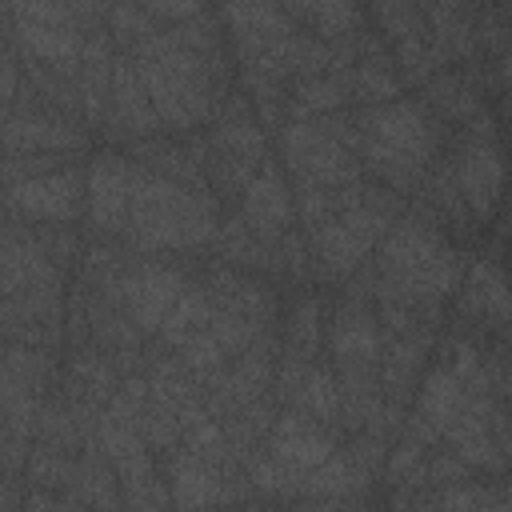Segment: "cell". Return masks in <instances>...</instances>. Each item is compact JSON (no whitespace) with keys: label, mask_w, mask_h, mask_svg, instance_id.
Wrapping results in <instances>:
<instances>
[{"label":"cell","mask_w":512,"mask_h":512,"mask_svg":"<svg viewBox=\"0 0 512 512\" xmlns=\"http://www.w3.org/2000/svg\"><path fill=\"white\" fill-rule=\"evenodd\" d=\"M120 380H124L120 368L108 360V352H96V348H80L68 364V396H80V400L108 404Z\"/></svg>","instance_id":"cell-28"},{"label":"cell","mask_w":512,"mask_h":512,"mask_svg":"<svg viewBox=\"0 0 512 512\" xmlns=\"http://www.w3.org/2000/svg\"><path fill=\"white\" fill-rule=\"evenodd\" d=\"M212 244L224 256V264H236L248 272H276V240H264L260 232H252L244 216L224 220Z\"/></svg>","instance_id":"cell-26"},{"label":"cell","mask_w":512,"mask_h":512,"mask_svg":"<svg viewBox=\"0 0 512 512\" xmlns=\"http://www.w3.org/2000/svg\"><path fill=\"white\" fill-rule=\"evenodd\" d=\"M452 172L460 184V196L476 220H492L500 196H504V152L496 144L492 116H476L464 128V140L452 156Z\"/></svg>","instance_id":"cell-8"},{"label":"cell","mask_w":512,"mask_h":512,"mask_svg":"<svg viewBox=\"0 0 512 512\" xmlns=\"http://www.w3.org/2000/svg\"><path fill=\"white\" fill-rule=\"evenodd\" d=\"M460 312L488 328L512 324V280L496 260H472L460 284Z\"/></svg>","instance_id":"cell-20"},{"label":"cell","mask_w":512,"mask_h":512,"mask_svg":"<svg viewBox=\"0 0 512 512\" xmlns=\"http://www.w3.org/2000/svg\"><path fill=\"white\" fill-rule=\"evenodd\" d=\"M224 24L236 44L240 64L260 56L268 44L296 32V20L284 12L280 0H224Z\"/></svg>","instance_id":"cell-14"},{"label":"cell","mask_w":512,"mask_h":512,"mask_svg":"<svg viewBox=\"0 0 512 512\" xmlns=\"http://www.w3.org/2000/svg\"><path fill=\"white\" fill-rule=\"evenodd\" d=\"M260 72H268L272 80L280 84H296V80H308V76H320V72H332L336 56H332V40L316 36V32H288L284 40L268 44L260 56L244 60Z\"/></svg>","instance_id":"cell-15"},{"label":"cell","mask_w":512,"mask_h":512,"mask_svg":"<svg viewBox=\"0 0 512 512\" xmlns=\"http://www.w3.org/2000/svg\"><path fill=\"white\" fill-rule=\"evenodd\" d=\"M292 212H296V200H292L288 180L280 176L276 160H264L256 168V176L248 180L244 196H240V216L264 240H280L288 232V224H292Z\"/></svg>","instance_id":"cell-16"},{"label":"cell","mask_w":512,"mask_h":512,"mask_svg":"<svg viewBox=\"0 0 512 512\" xmlns=\"http://www.w3.org/2000/svg\"><path fill=\"white\" fill-rule=\"evenodd\" d=\"M280 4L296 24L312 28L324 40H340L364 28V12L356 0H280Z\"/></svg>","instance_id":"cell-25"},{"label":"cell","mask_w":512,"mask_h":512,"mask_svg":"<svg viewBox=\"0 0 512 512\" xmlns=\"http://www.w3.org/2000/svg\"><path fill=\"white\" fill-rule=\"evenodd\" d=\"M8 156H72L88 148V132L68 112L12 108L4 120Z\"/></svg>","instance_id":"cell-11"},{"label":"cell","mask_w":512,"mask_h":512,"mask_svg":"<svg viewBox=\"0 0 512 512\" xmlns=\"http://www.w3.org/2000/svg\"><path fill=\"white\" fill-rule=\"evenodd\" d=\"M184 288H188V280L180 268L156 264V260H128L108 284L88 288V292L112 300L144 336H156Z\"/></svg>","instance_id":"cell-7"},{"label":"cell","mask_w":512,"mask_h":512,"mask_svg":"<svg viewBox=\"0 0 512 512\" xmlns=\"http://www.w3.org/2000/svg\"><path fill=\"white\" fill-rule=\"evenodd\" d=\"M132 64H136L144 92H148L152 108L160 112L164 128L196 132L216 120L224 72L212 68L200 52H192L176 32H156L144 44H136Z\"/></svg>","instance_id":"cell-3"},{"label":"cell","mask_w":512,"mask_h":512,"mask_svg":"<svg viewBox=\"0 0 512 512\" xmlns=\"http://www.w3.org/2000/svg\"><path fill=\"white\" fill-rule=\"evenodd\" d=\"M356 156L368 176L388 184L392 192H420L436 152H440V124L424 100H384L356 112Z\"/></svg>","instance_id":"cell-2"},{"label":"cell","mask_w":512,"mask_h":512,"mask_svg":"<svg viewBox=\"0 0 512 512\" xmlns=\"http://www.w3.org/2000/svg\"><path fill=\"white\" fill-rule=\"evenodd\" d=\"M348 104H356V88H352V68H332L308 80L292 84V120L296 116H324V112H344Z\"/></svg>","instance_id":"cell-24"},{"label":"cell","mask_w":512,"mask_h":512,"mask_svg":"<svg viewBox=\"0 0 512 512\" xmlns=\"http://www.w3.org/2000/svg\"><path fill=\"white\" fill-rule=\"evenodd\" d=\"M140 164L120 152H100L88 168V220L96 236H124Z\"/></svg>","instance_id":"cell-10"},{"label":"cell","mask_w":512,"mask_h":512,"mask_svg":"<svg viewBox=\"0 0 512 512\" xmlns=\"http://www.w3.org/2000/svg\"><path fill=\"white\" fill-rule=\"evenodd\" d=\"M320 320H324V316H320V300H312V296L296 300V304L288 308V320H284L280 352L300 356V360H316V356H320V332H324Z\"/></svg>","instance_id":"cell-30"},{"label":"cell","mask_w":512,"mask_h":512,"mask_svg":"<svg viewBox=\"0 0 512 512\" xmlns=\"http://www.w3.org/2000/svg\"><path fill=\"white\" fill-rule=\"evenodd\" d=\"M60 264L36 244L32 228H24L16 216L8 220L4 232V272H0V288L4 296L24 292V288H60Z\"/></svg>","instance_id":"cell-18"},{"label":"cell","mask_w":512,"mask_h":512,"mask_svg":"<svg viewBox=\"0 0 512 512\" xmlns=\"http://www.w3.org/2000/svg\"><path fill=\"white\" fill-rule=\"evenodd\" d=\"M264 448L276 460H284L288 468L312 472L336 452V428H328V424H320V420H312V416H304L296 408H284L272 420V428L264 436Z\"/></svg>","instance_id":"cell-13"},{"label":"cell","mask_w":512,"mask_h":512,"mask_svg":"<svg viewBox=\"0 0 512 512\" xmlns=\"http://www.w3.org/2000/svg\"><path fill=\"white\" fill-rule=\"evenodd\" d=\"M428 348H432V328L408 332V336H392L384 344V356H380V392H384L388 404L412 408V400H416V392L424 384Z\"/></svg>","instance_id":"cell-19"},{"label":"cell","mask_w":512,"mask_h":512,"mask_svg":"<svg viewBox=\"0 0 512 512\" xmlns=\"http://www.w3.org/2000/svg\"><path fill=\"white\" fill-rule=\"evenodd\" d=\"M464 404H468V388L456 376V368L444 360V364L424 372V384H420V392L412 400V412H420L440 436H448V428L464 416Z\"/></svg>","instance_id":"cell-23"},{"label":"cell","mask_w":512,"mask_h":512,"mask_svg":"<svg viewBox=\"0 0 512 512\" xmlns=\"http://www.w3.org/2000/svg\"><path fill=\"white\" fill-rule=\"evenodd\" d=\"M204 288H208V296H212V304L220 312H232V316H244V320H256V324L272 328V320H276V296L256 276H248L240 268H228V264L224 268L216 264V268H208Z\"/></svg>","instance_id":"cell-22"},{"label":"cell","mask_w":512,"mask_h":512,"mask_svg":"<svg viewBox=\"0 0 512 512\" xmlns=\"http://www.w3.org/2000/svg\"><path fill=\"white\" fill-rule=\"evenodd\" d=\"M12 44L24 52V60H40L64 76H80V56H84V28L76 24H40V20H20L12 16Z\"/></svg>","instance_id":"cell-17"},{"label":"cell","mask_w":512,"mask_h":512,"mask_svg":"<svg viewBox=\"0 0 512 512\" xmlns=\"http://www.w3.org/2000/svg\"><path fill=\"white\" fill-rule=\"evenodd\" d=\"M352 88H356V104L368 108V104L396 100L404 80L392 72V64L384 56H364V60L352 64Z\"/></svg>","instance_id":"cell-31"},{"label":"cell","mask_w":512,"mask_h":512,"mask_svg":"<svg viewBox=\"0 0 512 512\" xmlns=\"http://www.w3.org/2000/svg\"><path fill=\"white\" fill-rule=\"evenodd\" d=\"M164 460H168V492L176 508H200V504H220L236 496L224 484V468L196 456L192 448L176 444L172 452H164Z\"/></svg>","instance_id":"cell-21"},{"label":"cell","mask_w":512,"mask_h":512,"mask_svg":"<svg viewBox=\"0 0 512 512\" xmlns=\"http://www.w3.org/2000/svg\"><path fill=\"white\" fill-rule=\"evenodd\" d=\"M176 356H180V364H184L196 380H208L212 372H220V368L228 364V352L220 348V340L212 336V328H204V332H196L192 340H184V344L176 348Z\"/></svg>","instance_id":"cell-33"},{"label":"cell","mask_w":512,"mask_h":512,"mask_svg":"<svg viewBox=\"0 0 512 512\" xmlns=\"http://www.w3.org/2000/svg\"><path fill=\"white\" fill-rule=\"evenodd\" d=\"M472 464L464 460V456H456L452 448H444V452H432L428 456V472H424V484H432V488H448V484H464V480H472Z\"/></svg>","instance_id":"cell-37"},{"label":"cell","mask_w":512,"mask_h":512,"mask_svg":"<svg viewBox=\"0 0 512 512\" xmlns=\"http://www.w3.org/2000/svg\"><path fill=\"white\" fill-rule=\"evenodd\" d=\"M400 216H404V196L400 192H392L388 184H364L360 180V192L348 208L320 220L316 228H304L312 260H316V276L348 280L376 252V244L388 236V228Z\"/></svg>","instance_id":"cell-5"},{"label":"cell","mask_w":512,"mask_h":512,"mask_svg":"<svg viewBox=\"0 0 512 512\" xmlns=\"http://www.w3.org/2000/svg\"><path fill=\"white\" fill-rule=\"evenodd\" d=\"M220 204L196 184L160 176L140 164L124 240L136 252H192L216 240Z\"/></svg>","instance_id":"cell-4"},{"label":"cell","mask_w":512,"mask_h":512,"mask_svg":"<svg viewBox=\"0 0 512 512\" xmlns=\"http://www.w3.org/2000/svg\"><path fill=\"white\" fill-rule=\"evenodd\" d=\"M424 104H428L432 112H440L444 120H460V124H468V120H476V116L484 112L480 92H476L472 80L460 76V72H436V76L424 84Z\"/></svg>","instance_id":"cell-29"},{"label":"cell","mask_w":512,"mask_h":512,"mask_svg":"<svg viewBox=\"0 0 512 512\" xmlns=\"http://www.w3.org/2000/svg\"><path fill=\"white\" fill-rule=\"evenodd\" d=\"M8 212L28 224H72L88 208V176L72 164L8 180Z\"/></svg>","instance_id":"cell-9"},{"label":"cell","mask_w":512,"mask_h":512,"mask_svg":"<svg viewBox=\"0 0 512 512\" xmlns=\"http://www.w3.org/2000/svg\"><path fill=\"white\" fill-rule=\"evenodd\" d=\"M192 52H200L212 68H220V60H224V44H220V28H216V20L208 16V12H200V16H192V20H184V24H176L172 28ZM224 72V68H220Z\"/></svg>","instance_id":"cell-35"},{"label":"cell","mask_w":512,"mask_h":512,"mask_svg":"<svg viewBox=\"0 0 512 512\" xmlns=\"http://www.w3.org/2000/svg\"><path fill=\"white\" fill-rule=\"evenodd\" d=\"M108 32H112L116 44L136 48L148 36H156L160 28H156V16L140 0H112V8H108Z\"/></svg>","instance_id":"cell-32"},{"label":"cell","mask_w":512,"mask_h":512,"mask_svg":"<svg viewBox=\"0 0 512 512\" xmlns=\"http://www.w3.org/2000/svg\"><path fill=\"white\" fill-rule=\"evenodd\" d=\"M8 12L40 24H76V0H8Z\"/></svg>","instance_id":"cell-36"},{"label":"cell","mask_w":512,"mask_h":512,"mask_svg":"<svg viewBox=\"0 0 512 512\" xmlns=\"http://www.w3.org/2000/svg\"><path fill=\"white\" fill-rule=\"evenodd\" d=\"M104 120L112 128L116 140H152L156 132H164V120L160 112L152 108L148 92H144V80L132 64V56H116L112 64V84H108V108H104Z\"/></svg>","instance_id":"cell-12"},{"label":"cell","mask_w":512,"mask_h":512,"mask_svg":"<svg viewBox=\"0 0 512 512\" xmlns=\"http://www.w3.org/2000/svg\"><path fill=\"white\" fill-rule=\"evenodd\" d=\"M212 316H216V304H212L208 288H204V284H188V288L180 292V300L172 304V312L164 316L156 340L176 352L184 340H192L196 332H204V328L212 324Z\"/></svg>","instance_id":"cell-27"},{"label":"cell","mask_w":512,"mask_h":512,"mask_svg":"<svg viewBox=\"0 0 512 512\" xmlns=\"http://www.w3.org/2000/svg\"><path fill=\"white\" fill-rule=\"evenodd\" d=\"M500 12L508 16V24H512V0H500Z\"/></svg>","instance_id":"cell-41"},{"label":"cell","mask_w":512,"mask_h":512,"mask_svg":"<svg viewBox=\"0 0 512 512\" xmlns=\"http://www.w3.org/2000/svg\"><path fill=\"white\" fill-rule=\"evenodd\" d=\"M108 0H76V24L80 28H92L96 20H108Z\"/></svg>","instance_id":"cell-39"},{"label":"cell","mask_w":512,"mask_h":512,"mask_svg":"<svg viewBox=\"0 0 512 512\" xmlns=\"http://www.w3.org/2000/svg\"><path fill=\"white\" fill-rule=\"evenodd\" d=\"M500 80H504V92H508V100H512V56L500 60Z\"/></svg>","instance_id":"cell-40"},{"label":"cell","mask_w":512,"mask_h":512,"mask_svg":"<svg viewBox=\"0 0 512 512\" xmlns=\"http://www.w3.org/2000/svg\"><path fill=\"white\" fill-rule=\"evenodd\" d=\"M352 276H356L352 280L356 292L348 296L376 300V304L400 300V304L440 312V304L456 296L464 284V256L448 244V236L432 220H424L420 212H408L388 228L372 260H364Z\"/></svg>","instance_id":"cell-1"},{"label":"cell","mask_w":512,"mask_h":512,"mask_svg":"<svg viewBox=\"0 0 512 512\" xmlns=\"http://www.w3.org/2000/svg\"><path fill=\"white\" fill-rule=\"evenodd\" d=\"M504 112H508V120H512V100H508V104H504Z\"/></svg>","instance_id":"cell-42"},{"label":"cell","mask_w":512,"mask_h":512,"mask_svg":"<svg viewBox=\"0 0 512 512\" xmlns=\"http://www.w3.org/2000/svg\"><path fill=\"white\" fill-rule=\"evenodd\" d=\"M156 20H172V24H184L200 12H208V0H140Z\"/></svg>","instance_id":"cell-38"},{"label":"cell","mask_w":512,"mask_h":512,"mask_svg":"<svg viewBox=\"0 0 512 512\" xmlns=\"http://www.w3.org/2000/svg\"><path fill=\"white\" fill-rule=\"evenodd\" d=\"M212 336L220 340V348L228 352V360H236L240 352H248L268 328L264 324H256V320H244V316H232V312H220L216 308V316H212Z\"/></svg>","instance_id":"cell-34"},{"label":"cell","mask_w":512,"mask_h":512,"mask_svg":"<svg viewBox=\"0 0 512 512\" xmlns=\"http://www.w3.org/2000/svg\"><path fill=\"white\" fill-rule=\"evenodd\" d=\"M280 156L296 184H324L340 188L360 180V156L324 124V116H296L280 128Z\"/></svg>","instance_id":"cell-6"}]
</instances>
